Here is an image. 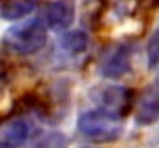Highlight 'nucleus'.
<instances>
[{"label":"nucleus","mask_w":159,"mask_h":148,"mask_svg":"<svg viewBox=\"0 0 159 148\" xmlns=\"http://www.w3.org/2000/svg\"><path fill=\"white\" fill-rule=\"evenodd\" d=\"M78 131L96 143H113L122 136L124 124L122 118H117L102 109H92L78 118Z\"/></svg>","instance_id":"nucleus-1"},{"label":"nucleus","mask_w":159,"mask_h":148,"mask_svg":"<svg viewBox=\"0 0 159 148\" xmlns=\"http://www.w3.org/2000/svg\"><path fill=\"white\" fill-rule=\"evenodd\" d=\"M48 39L46 25L41 20H30V21L11 27L4 34V44L7 50L18 55H32L43 50Z\"/></svg>","instance_id":"nucleus-2"},{"label":"nucleus","mask_w":159,"mask_h":148,"mask_svg":"<svg viewBox=\"0 0 159 148\" xmlns=\"http://www.w3.org/2000/svg\"><path fill=\"white\" fill-rule=\"evenodd\" d=\"M92 99L96 101L99 109L113 115L117 118H124L134 106V94L127 86L119 85H101L94 88Z\"/></svg>","instance_id":"nucleus-3"},{"label":"nucleus","mask_w":159,"mask_h":148,"mask_svg":"<svg viewBox=\"0 0 159 148\" xmlns=\"http://www.w3.org/2000/svg\"><path fill=\"white\" fill-rule=\"evenodd\" d=\"M133 67V50L127 44H115L104 53L101 63H99V72L102 78L108 80H119L131 71Z\"/></svg>","instance_id":"nucleus-4"},{"label":"nucleus","mask_w":159,"mask_h":148,"mask_svg":"<svg viewBox=\"0 0 159 148\" xmlns=\"http://www.w3.org/2000/svg\"><path fill=\"white\" fill-rule=\"evenodd\" d=\"M74 16H76V6L73 0H55L50 2L44 9L46 27L57 32L67 30L73 25Z\"/></svg>","instance_id":"nucleus-5"},{"label":"nucleus","mask_w":159,"mask_h":148,"mask_svg":"<svg viewBox=\"0 0 159 148\" xmlns=\"http://www.w3.org/2000/svg\"><path fill=\"white\" fill-rule=\"evenodd\" d=\"M134 120L138 125H152L159 120V90L145 88L134 106Z\"/></svg>","instance_id":"nucleus-6"},{"label":"nucleus","mask_w":159,"mask_h":148,"mask_svg":"<svg viewBox=\"0 0 159 148\" xmlns=\"http://www.w3.org/2000/svg\"><path fill=\"white\" fill-rule=\"evenodd\" d=\"M29 124L21 118H12L0 124V148H20L29 139Z\"/></svg>","instance_id":"nucleus-7"},{"label":"nucleus","mask_w":159,"mask_h":148,"mask_svg":"<svg viewBox=\"0 0 159 148\" xmlns=\"http://www.w3.org/2000/svg\"><path fill=\"white\" fill-rule=\"evenodd\" d=\"M35 9V0H2L0 18L7 21H16L29 16Z\"/></svg>","instance_id":"nucleus-8"},{"label":"nucleus","mask_w":159,"mask_h":148,"mask_svg":"<svg viewBox=\"0 0 159 148\" xmlns=\"http://www.w3.org/2000/svg\"><path fill=\"white\" fill-rule=\"evenodd\" d=\"M60 48L67 55H81L89 48V35L83 30H71L60 39Z\"/></svg>","instance_id":"nucleus-9"},{"label":"nucleus","mask_w":159,"mask_h":148,"mask_svg":"<svg viewBox=\"0 0 159 148\" xmlns=\"http://www.w3.org/2000/svg\"><path fill=\"white\" fill-rule=\"evenodd\" d=\"M67 139L60 132H39L34 137L32 148H66Z\"/></svg>","instance_id":"nucleus-10"},{"label":"nucleus","mask_w":159,"mask_h":148,"mask_svg":"<svg viewBox=\"0 0 159 148\" xmlns=\"http://www.w3.org/2000/svg\"><path fill=\"white\" fill-rule=\"evenodd\" d=\"M147 62L148 67H156L159 65V28L150 35L147 44Z\"/></svg>","instance_id":"nucleus-11"},{"label":"nucleus","mask_w":159,"mask_h":148,"mask_svg":"<svg viewBox=\"0 0 159 148\" xmlns=\"http://www.w3.org/2000/svg\"><path fill=\"white\" fill-rule=\"evenodd\" d=\"M138 4L143 6L145 9H156V7H159V0H138Z\"/></svg>","instance_id":"nucleus-12"},{"label":"nucleus","mask_w":159,"mask_h":148,"mask_svg":"<svg viewBox=\"0 0 159 148\" xmlns=\"http://www.w3.org/2000/svg\"><path fill=\"white\" fill-rule=\"evenodd\" d=\"M157 90H159V78H157Z\"/></svg>","instance_id":"nucleus-13"}]
</instances>
